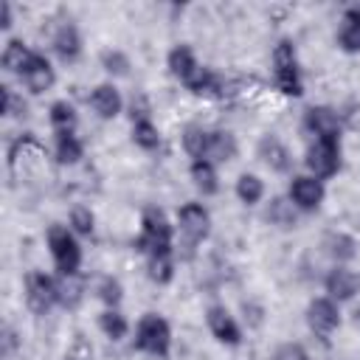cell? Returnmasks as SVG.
Returning a JSON list of instances; mask_svg holds the SVG:
<instances>
[{
	"instance_id": "cell-31",
	"label": "cell",
	"mask_w": 360,
	"mask_h": 360,
	"mask_svg": "<svg viewBox=\"0 0 360 360\" xmlns=\"http://www.w3.org/2000/svg\"><path fill=\"white\" fill-rule=\"evenodd\" d=\"M101 65H104V70L112 73V76H127V73H129V59H127L121 51H104V53H101Z\"/></svg>"
},
{
	"instance_id": "cell-2",
	"label": "cell",
	"mask_w": 360,
	"mask_h": 360,
	"mask_svg": "<svg viewBox=\"0 0 360 360\" xmlns=\"http://www.w3.org/2000/svg\"><path fill=\"white\" fill-rule=\"evenodd\" d=\"M169 346H172V329H169V323L160 315L146 312L138 321V329H135V349L138 352H146V354H155V357H166L169 354Z\"/></svg>"
},
{
	"instance_id": "cell-7",
	"label": "cell",
	"mask_w": 360,
	"mask_h": 360,
	"mask_svg": "<svg viewBox=\"0 0 360 360\" xmlns=\"http://www.w3.org/2000/svg\"><path fill=\"white\" fill-rule=\"evenodd\" d=\"M307 323L321 338L332 335L340 326V312H338L335 301L332 298H315V301H309V307H307Z\"/></svg>"
},
{
	"instance_id": "cell-20",
	"label": "cell",
	"mask_w": 360,
	"mask_h": 360,
	"mask_svg": "<svg viewBox=\"0 0 360 360\" xmlns=\"http://www.w3.org/2000/svg\"><path fill=\"white\" fill-rule=\"evenodd\" d=\"M31 59H34V53L20 39H11L6 45V51H3V68L11 70V73H20V76L25 73V68L31 65Z\"/></svg>"
},
{
	"instance_id": "cell-10",
	"label": "cell",
	"mask_w": 360,
	"mask_h": 360,
	"mask_svg": "<svg viewBox=\"0 0 360 360\" xmlns=\"http://www.w3.org/2000/svg\"><path fill=\"white\" fill-rule=\"evenodd\" d=\"M304 127L321 141H338L340 135V118L332 107H309L304 115Z\"/></svg>"
},
{
	"instance_id": "cell-11",
	"label": "cell",
	"mask_w": 360,
	"mask_h": 360,
	"mask_svg": "<svg viewBox=\"0 0 360 360\" xmlns=\"http://www.w3.org/2000/svg\"><path fill=\"white\" fill-rule=\"evenodd\" d=\"M205 321H208L211 335H214L219 343L236 346V343L242 340V332H239V326H236L233 315H231L225 307H211V309H208V315H205Z\"/></svg>"
},
{
	"instance_id": "cell-8",
	"label": "cell",
	"mask_w": 360,
	"mask_h": 360,
	"mask_svg": "<svg viewBox=\"0 0 360 360\" xmlns=\"http://www.w3.org/2000/svg\"><path fill=\"white\" fill-rule=\"evenodd\" d=\"M323 194H326L323 183L318 177H312V174H298L290 183V200H292L295 208L312 211V208H318L323 202Z\"/></svg>"
},
{
	"instance_id": "cell-12",
	"label": "cell",
	"mask_w": 360,
	"mask_h": 360,
	"mask_svg": "<svg viewBox=\"0 0 360 360\" xmlns=\"http://www.w3.org/2000/svg\"><path fill=\"white\" fill-rule=\"evenodd\" d=\"M357 290H360V276L357 273H352V270H346L340 264L335 270H329V276H326V292H329L332 301H349V298L357 295Z\"/></svg>"
},
{
	"instance_id": "cell-36",
	"label": "cell",
	"mask_w": 360,
	"mask_h": 360,
	"mask_svg": "<svg viewBox=\"0 0 360 360\" xmlns=\"http://www.w3.org/2000/svg\"><path fill=\"white\" fill-rule=\"evenodd\" d=\"M22 110H25L22 98H17L11 87H3V112H6V115H20Z\"/></svg>"
},
{
	"instance_id": "cell-34",
	"label": "cell",
	"mask_w": 360,
	"mask_h": 360,
	"mask_svg": "<svg viewBox=\"0 0 360 360\" xmlns=\"http://www.w3.org/2000/svg\"><path fill=\"white\" fill-rule=\"evenodd\" d=\"M93 214H90V208H82V205H76L73 211H70V228L76 231V233H93Z\"/></svg>"
},
{
	"instance_id": "cell-37",
	"label": "cell",
	"mask_w": 360,
	"mask_h": 360,
	"mask_svg": "<svg viewBox=\"0 0 360 360\" xmlns=\"http://www.w3.org/2000/svg\"><path fill=\"white\" fill-rule=\"evenodd\" d=\"M3 28H8L11 25V6L8 3H3V22H0Z\"/></svg>"
},
{
	"instance_id": "cell-35",
	"label": "cell",
	"mask_w": 360,
	"mask_h": 360,
	"mask_svg": "<svg viewBox=\"0 0 360 360\" xmlns=\"http://www.w3.org/2000/svg\"><path fill=\"white\" fill-rule=\"evenodd\" d=\"M273 360H309V354H307V349H304L301 343H284V346L276 352Z\"/></svg>"
},
{
	"instance_id": "cell-24",
	"label": "cell",
	"mask_w": 360,
	"mask_h": 360,
	"mask_svg": "<svg viewBox=\"0 0 360 360\" xmlns=\"http://www.w3.org/2000/svg\"><path fill=\"white\" fill-rule=\"evenodd\" d=\"M132 141L141 149H158L160 146V132H158V127L149 118H138L132 124Z\"/></svg>"
},
{
	"instance_id": "cell-33",
	"label": "cell",
	"mask_w": 360,
	"mask_h": 360,
	"mask_svg": "<svg viewBox=\"0 0 360 360\" xmlns=\"http://www.w3.org/2000/svg\"><path fill=\"white\" fill-rule=\"evenodd\" d=\"M121 295H124V292H121L118 278H110V276H107V278L101 281V287H98V298L107 304V309H115L118 301H121Z\"/></svg>"
},
{
	"instance_id": "cell-13",
	"label": "cell",
	"mask_w": 360,
	"mask_h": 360,
	"mask_svg": "<svg viewBox=\"0 0 360 360\" xmlns=\"http://www.w3.org/2000/svg\"><path fill=\"white\" fill-rule=\"evenodd\" d=\"M169 70H172V76L174 79H180L186 87L197 79V73L202 70L200 65H197V59H194V53H191V48L188 45H177V48H172L169 51Z\"/></svg>"
},
{
	"instance_id": "cell-9",
	"label": "cell",
	"mask_w": 360,
	"mask_h": 360,
	"mask_svg": "<svg viewBox=\"0 0 360 360\" xmlns=\"http://www.w3.org/2000/svg\"><path fill=\"white\" fill-rule=\"evenodd\" d=\"M177 222H180V233L188 239V242H202L211 231V217L202 205L197 202H186L177 214Z\"/></svg>"
},
{
	"instance_id": "cell-5",
	"label": "cell",
	"mask_w": 360,
	"mask_h": 360,
	"mask_svg": "<svg viewBox=\"0 0 360 360\" xmlns=\"http://www.w3.org/2000/svg\"><path fill=\"white\" fill-rule=\"evenodd\" d=\"M59 301V284L45 273H28L25 276V304L31 312L45 315Z\"/></svg>"
},
{
	"instance_id": "cell-28",
	"label": "cell",
	"mask_w": 360,
	"mask_h": 360,
	"mask_svg": "<svg viewBox=\"0 0 360 360\" xmlns=\"http://www.w3.org/2000/svg\"><path fill=\"white\" fill-rule=\"evenodd\" d=\"M149 276L158 284L172 281L174 276V264H172V250H160V253H149Z\"/></svg>"
},
{
	"instance_id": "cell-4",
	"label": "cell",
	"mask_w": 360,
	"mask_h": 360,
	"mask_svg": "<svg viewBox=\"0 0 360 360\" xmlns=\"http://www.w3.org/2000/svg\"><path fill=\"white\" fill-rule=\"evenodd\" d=\"M273 73H276V84L281 93L287 96H301L304 87H301V73H298V56H295V48L292 42L281 39L273 51Z\"/></svg>"
},
{
	"instance_id": "cell-23",
	"label": "cell",
	"mask_w": 360,
	"mask_h": 360,
	"mask_svg": "<svg viewBox=\"0 0 360 360\" xmlns=\"http://www.w3.org/2000/svg\"><path fill=\"white\" fill-rule=\"evenodd\" d=\"M51 124H53L56 135H59V132H73L76 124H79L73 104H68V101H53V104H51Z\"/></svg>"
},
{
	"instance_id": "cell-22",
	"label": "cell",
	"mask_w": 360,
	"mask_h": 360,
	"mask_svg": "<svg viewBox=\"0 0 360 360\" xmlns=\"http://www.w3.org/2000/svg\"><path fill=\"white\" fill-rule=\"evenodd\" d=\"M191 180H194L197 191H202V194H217L219 191L214 163H208V160H194L191 163Z\"/></svg>"
},
{
	"instance_id": "cell-3",
	"label": "cell",
	"mask_w": 360,
	"mask_h": 360,
	"mask_svg": "<svg viewBox=\"0 0 360 360\" xmlns=\"http://www.w3.org/2000/svg\"><path fill=\"white\" fill-rule=\"evenodd\" d=\"M138 250L143 253H160L172 250V225L160 208H146L141 217V236L135 242Z\"/></svg>"
},
{
	"instance_id": "cell-26",
	"label": "cell",
	"mask_w": 360,
	"mask_h": 360,
	"mask_svg": "<svg viewBox=\"0 0 360 360\" xmlns=\"http://www.w3.org/2000/svg\"><path fill=\"white\" fill-rule=\"evenodd\" d=\"M98 326H101V332H104L110 340H121V338L127 335V329H129L127 318H124L118 309H104V312L98 315Z\"/></svg>"
},
{
	"instance_id": "cell-16",
	"label": "cell",
	"mask_w": 360,
	"mask_h": 360,
	"mask_svg": "<svg viewBox=\"0 0 360 360\" xmlns=\"http://www.w3.org/2000/svg\"><path fill=\"white\" fill-rule=\"evenodd\" d=\"M90 107L101 115V118H115L124 107L121 101V93L112 87V84H98L93 93H90Z\"/></svg>"
},
{
	"instance_id": "cell-25",
	"label": "cell",
	"mask_w": 360,
	"mask_h": 360,
	"mask_svg": "<svg viewBox=\"0 0 360 360\" xmlns=\"http://www.w3.org/2000/svg\"><path fill=\"white\" fill-rule=\"evenodd\" d=\"M236 197L245 202V205H256L262 197H264V183L256 177V174H242L236 180Z\"/></svg>"
},
{
	"instance_id": "cell-32",
	"label": "cell",
	"mask_w": 360,
	"mask_h": 360,
	"mask_svg": "<svg viewBox=\"0 0 360 360\" xmlns=\"http://www.w3.org/2000/svg\"><path fill=\"white\" fill-rule=\"evenodd\" d=\"M56 284H59V301H62V304L73 307V304L82 298V284H79L73 276H62V281H56Z\"/></svg>"
},
{
	"instance_id": "cell-6",
	"label": "cell",
	"mask_w": 360,
	"mask_h": 360,
	"mask_svg": "<svg viewBox=\"0 0 360 360\" xmlns=\"http://www.w3.org/2000/svg\"><path fill=\"white\" fill-rule=\"evenodd\" d=\"M307 169L318 180L321 177H332L340 169V146H338V141L315 138V143H309V149H307Z\"/></svg>"
},
{
	"instance_id": "cell-17",
	"label": "cell",
	"mask_w": 360,
	"mask_h": 360,
	"mask_svg": "<svg viewBox=\"0 0 360 360\" xmlns=\"http://www.w3.org/2000/svg\"><path fill=\"white\" fill-rule=\"evenodd\" d=\"M259 158H262L273 172H287L290 163H292L287 146H284L278 138H273V135H264V138L259 141Z\"/></svg>"
},
{
	"instance_id": "cell-30",
	"label": "cell",
	"mask_w": 360,
	"mask_h": 360,
	"mask_svg": "<svg viewBox=\"0 0 360 360\" xmlns=\"http://www.w3.org/2000/svg\"><path fill=\"white\" fill-rule=\"evenodd\" d=\"M205 138H208V132H205L202 127H188V129L183 132V146H186V152H188L194 160H202Z\"/></svg>"
},
{
	"instance_id": "cell-15",
	"label": "cell",
	"mask_w": 360,
	"mask_h": 360,
	"mask_svg": "<svg viewBox=\"0 0 360 360\" xmlns=\"http://www.w3.org/2000/svg\"><path fill=\"white\" fill-rule=\"evenodd\" d=\"M233 155H236V141H233L231 132H225V129L208 132L202 160H208V163H225V160H231Z\"/></svg>"
},
{
	"instance_id": "cell-1",
	"label": "cell",
	"mask_w": 360,
	"mask_h": 360,
	"mask_svg": "<svg viewBox=\"0 0 360 360\" xmlns=\"http://www.w3.org/2000/svg\"><path fill=\"white\" fill-rule=\"evenodd\" d=\"M48 248L53 256V264L62 276H76L79 264H82V248L76 242V236L65 228V225H51L48 228Z\"/></svg>"
},
{
	"instance_id": "cell-21",
	"label": "cell",
	"mask_w": 360,
	"mask_h": 360,
	"mask_svg": "<svg viewBox=\"0 0 360 360\" xmlns=\"http://www.w3.org/2000/svg\"><path fill=\"white\" fill-rule=\"evenodd\" d=\"M82 155H84L82 141H79L73 132H59V135H56V160H59L62 166H73V163H79Z\"/></svg>"
},
{
	"instance_id": "cell-18",
	"label": "cell",
	"mask_w": 360,
	"mask_h": 360,
	"mask_svg": "<svg viewBox=\"0 0 360 360\" xmlns=\"http://www.w3.org/2000/svg\"><path fill=\"white\" fill-rule=\"evenodd\" d=\"M338 45L346 53H357L360 51V8H346L343 11L340 31H338Z\"/></svg>"
},
{
	"instance_id": "cell-29",
	"label": "cell",
	"mask_w": 360,
	"mask_h": 360,
	"mask_svg": "<svg viewBox=\"0 0 360 360\" xmlns=\"http://www.w3.org/2000/svg\"><path fill=\"white\" fill-rule=\"evenodd\" d=\"M267 219H270L273 225H278V228H292V225H295V208H292V202H287V200H273L270 208H267Z\"/></svg>"
},
{
	"instance_id": "cell-19",
	"label": "cell",
	"mask_w": 360,
	"mask_h": 360,
	"mask_svg": "<svg viewBox=\"0 0 360 360\" xmlns=\"http://www.w3.org/2000/svg\"><path fill=\"white\" fill-rule=\"evenodd\" d=\"M53 48H56V53H59L65 62L76 59V56L82 53V37H79L76 25L65 22V25L56 31V37H53Z\"/></svg>"
},
{
	"instance_id": "cell-14",
	"label": "cell",
	"mask_w": 360,
	"mask_h": 360,
	"mask_svg": "<svg viewBox=\"0 0 360 360\" xmlns=\"http://www.w3.org/2000/svg\"><path fill=\"white\" fill-rule=\"evenodd\" d=\"M22 82H25V87H28L31 93H45V90L53 87L56 73H53V68H51V62H48L45 56L34 53L31 65H28L25 73H22Z\"/></svg>"
},
{
	"instance_id": "cell-27",
	"label": "cell",
	"mask_w": 360,
	"mask_h": 360,
	"mask_svg": "<svg viewBox=\"0 0 360 360\" xmlns=\"http://www.w3.org/2000/svg\"><path fill=\"white\" fill-rule=\"evenodd\" d=\"M323 245H326V253H329L332 259H338V262H349V259L357 253V250H354V248H357L354 239L346 236V233H329Z\"/></svg>"
}]
</instances>
